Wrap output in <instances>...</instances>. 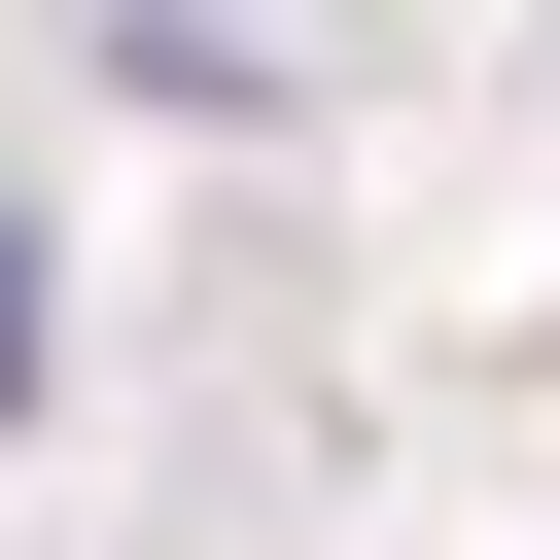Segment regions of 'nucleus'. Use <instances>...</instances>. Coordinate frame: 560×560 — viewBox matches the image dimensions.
<instances>
[{
	"instance_id": "1",
	"label": "nucleus",
	"mask_w": 560,
	"mask_h": 560,
	"mask_svg": "<svg viewBox=\"0 0 560 560\" xmlns=\"http://www.w3.org/2000/svg\"><path fill=\"white\" fill-rule=\"evenodd\" d=\"M0 420H35V245H0Z\"/></svg>"
}]
</instances>
